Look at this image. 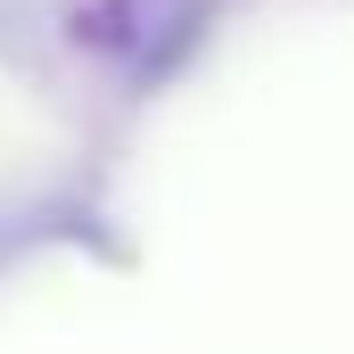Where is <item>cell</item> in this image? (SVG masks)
I'll return each mask as SVG.
<instances>
[{"instance_id":"cell-1","label":"cell","mask_w":354,"mask_h":354,"mask_svg":"<svg viewBox=\"0 0 354 354\" xmlns=\"http://www.w3.org/2000/svg\"><path fill=\"white\" fill-rule=\"evenodd\" d=\"M157 25V0H75L66 8V41L99 50V58H132Z\"/></svg>"}]
</instances>
